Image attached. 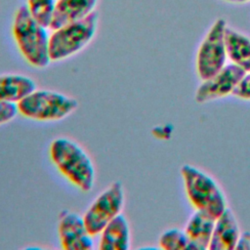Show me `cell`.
<instances>
[{"label":"cell","instance_id":"17","mask_svg":"<svg viewBox=\"0 0 250 250\" xmlns=\"http://www.w3.org/2000/svg\"><path fill=\"white\" fill-rule=\"evenodd\" d=\"M57 1L58 0H27L26 8L38 22L49 28Z\"/></svg>","mask_w":250,"mask_h":250},{"label":"cell","instance_id":"14","mask_svg":"<svg viewBox=\"0 0 250 250\" xmlns=\"http://www.w3.org/2000/svg\"><path fill=\"white\" fill-rule=\"evenodd\" d=\"M36 89L35 81L23 74L0 75V101L18 104Z\"/></svg>","mask_w":250,"mask_h":250},{"label":"cell","instance_id":"6","mask_svg":"<svg viewBox=\"0 0 250 250\" xmlns=\"http://www.w3.org/2000/svg\"><path fill=\"white\" fill-rule=\"evenodd\" d=\"M124 206V188L121 182H113L93 200L83 215L89 232L93 236L100 234L111 220L122 213Z\"/></svg>","mask_w":250,"mask_h":250},{"label":"cell","instance_id":"3","mask_svg":"<svg viewBox=\"0 0 250 250\" xmlns=\"http://www.w3.org/2000/svg\"><path fill=\"white\" fill-rule=\"evenodd\" d=\"M181 176L187 197L194 209L215 220L219 218L228 206L226 197L215 180L189 164L181 167Z\"/></svg>","mask_w":250,"mask_h":250},{"label":"cell","instance_id":"19","mask_svg":"<svg viewBox=\"0 0 250 250\" xmlns=\"http://www.w3.org/2000/svg\"><path fill=\"white\" fill-rule=\"evenodd\" d=\"M232 95L238 99L250 101V72H247L244 75Z\"/></svg>","mask_w":250,"mask_h":250},{"label":"cell","instance_id":"9","mask_svg":"<svg viewBox=\"0 0 250 250\" xmlns=\"http://www.w3.org/2000/svg\"><path fill=\"white\" fill-rule=\"evenodd\" d=\"M58 234L61 245L65 250H92L95 248L93 235L84 223L83 216L64 210L58 223Z\"/></svg>","mask_w":250,"mask_h":250},{"label":"cell","instance_id":"13","mask_svg":"<svg viewBox=\"0 0 250 250\" xmlns=\"http://www.w3.org/2000/svg\"><path fill=\"white\" fill-rule=\"evenodd\" d=\"M215 221L211 216L197 210L189 217L184 230L193 249H209Z\"/></svg>","mask_w":250,"mask_h":250},{"label":"cell","instance_id":"7","mask_svg":"<svg viewBox=\"0 0 250 250\" xmlns=\"http://www.w3.org/2000/svg\"><path fill=\"white\" fill-rule=\"evenodd\" d=\"M226 27L227 24L223 19L216 20L198 48L196 72L201 81L213 76L226 65Z\"/></svg>","mask_w":250,"mask_h":250},{"label":"cell","instance_id":"1","mask_svg":"<svg viewBox=\"0 0 250 250\" xmlns=\"http://www.w3.org/2000/svg\"><path fill=\"white\" fill-rule=\"evenodd\" d=\"M49 154L53 164L68 182L84 192L93 189L96 181L95 166L79 144L69 138H56L50 145Z\"/></svg>","mask_w":250,"mask_h":250},{"label":"cell","instance_id":"5","mask_svg":"<svg viewBox=\"0 0 250 250\" xmlns=\"http://www.w3.org/2000/svg\"><path fill=\"white\" fill-rule=\"evenodd\" d=\"M98 28V15L88 17L53 29L49 40L51 62L66 60L82 51L94 38Z\"/></svg>","mask_w":250,"mask_h":250},{"label":"cell","instance_id":"21","mask_svg":"<svg viewBox=\"0 0 250 250\" xmlns=\"http://www.w3.org/2000/svg\"><path fill=\"white\" fill-rule=\"evenodd\" d=\"M223 1L229 2V3H245V2H248L250 0H223Z\"/></svg>","mask_w":250,"mask_h":250},{"label":"cell","instance_id":"18","mask_svg":"<svg viewBox=\"0 0 250 250\" xmlns=\"http://www.w3.org/2000/svg\"><path fill=\"white\" fill-rule=\"evenodd\" d=\"M18 113L19 110L17 104L0 101V125L14 120Z\"/></svg>","mask_w":250,"mask_h":250},{"label":"cell","instance_id":"4","mask_svg":"<svg viewBox=\"0 0 250 250\" xmlns=\"http://www.w3.org/2000/svg\"><path fill=\"white\" fill-rule=\"evenodd\" d=\"M18 110L25 118L36 121L62 120L78 108L73 97L53 90L35 89L18 104Z\"/></svg>","mask_w":250,"mask_h":250},{"label":"cell","instance_id":"15","mask_svg":"<svg viewBox=\"0 0 250 250\" xmlns=\"http://www.w3.org/2000/svg\"><path fill=\"white\" fill-rule=\"evenodd\" d=\"M225 43L227 57L231 62L246 73L250 72V39L227 26Z\"/></svg>","mask_w":250,"mask_h":250},{"label":"cell","instance_id":"10","mask_svg":"<svg viewBox=\"0 0 250 250\" xmlns=\"http://www.w3.org/2000/svg\"><path fill=\"white\" fill-rule=\"evenodd\" d=\"M241 236L240 228L233 212L227 207L222 215L216 219L209 249L231 250L235 249Z\"/></svg>","mask_w":250,"mask_h":250},{"label":"cell","instance_id":"8","mask_svg":"<svg viewBox=\"0 0 250 250\" xmlns=\"http://www.w3.org/2000/svg\"><path fill=\"white\" fill-rule=\"evenodd\" d=\"M246 72L239 66L230 63L225 65L213 76L201 82L194 94L198 104H204L227 97L233 93Z\"/></svg>","mask_w":250,"mask_h":250},{"label":"cell","instance_id":"16","mask_svg":"<svg viewBox=\"0 0 250 250\" xmlns=\"http://www.w3.org/2000/svg\"><path fill=\"white\" fill-rule=\"evenodd\" d=\"M159 248L166 250L193 249L184 229H169L161 233L158 239Z\"/></svg>","mask_w":250,"mask_h":250},{"label":"cell","instance_id":"20","mask_svg":"<svg viewBox=\"0 0 250 250\" xmlns=\"http://www.w3.org/2000/svg\"><path fill=\"white\" fill-rule=\"evenodd\" d=\"M250 249V234L249 233H241V236L238 240V243L235 249Z\"/></svg>","mask_w":250,"mask_h":250},{"label":"cell","instance_id":"12","mask_svg":"<svg viewBox=\"0 0 250 250\" xmlns=\"http://www.w3.org/2000/svg\"><path fill=\"white\" fill-rule=\"evenodd\" d=\"M101 250H128L131 247V230L122 213L111 220L100 232Z\"/></svg>","mask_w":250,"mask_h":250},{"label":"cell","instance_id":"2","mask_svg":"<svg viewBox=\"0 0 250 250\" xmlns=\"http://www.w3.org/2000/svg\"><path fill=\"white\" fill-rule=\"evenodd\" d=\"M12 33L23 59L32 66L44 68L51 62L49 56L50 36L47 27L38 22L26 6L19 8L15 14Z\"/></svg>","mask_w":250,"mask_h":250},{"label":"cell","instance_id":"11","mask_svg":"<svg viewBox=\"0 0 250 250\" xmlns=\"http://www.w3.org/2000/svg\"><path fill=\"white\" fill-rule=\"evenodd\" d=\"M96 4L97 0H58L49 28L53 30L88 17Z\"/></svg>","mask_w":250,"mask_h":250}]
</instances>
